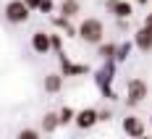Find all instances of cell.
Instances as JSON below:
<instances>
[{
    "label": "cell",
    "instance_id": "cell-1",
    "mask_svg": "<svg viewBox=\"0 0 152 139\" xmlns=\"http://www.w3.org/2000/svg\"><path fill=\"white\" fill-rule=\"evenodd\" d=\"M76 34H79L81 42H87V45H100V42L105 40V26H102L100 18H84V21L79 24Z\"/></svg>",
    "mask_w": 152,
    "mask_h": 139
},
{
    "label": "cell",
    "instance_id": "cell-2",
    "mask_svg": "<svg viewBox=\"0 0 152 139\" xmlns=\"http://www.w3.org/2000/svg\"><path fill=\"white\" fill-rule=\"evenodd\" d=\"M113 71H115V61H105V66L94 74V84H97V89L102 92L105 100H115L118 97L113 92Z\"/></svg>",
    "mask_w": 152,
    "mask_h": 139
},
{
    "label": "cell",
    "instance_id": "cell-3",
    "mask_svg": "<svg viewBox=\"0 0 152 139\" xmlns=\"http://www.w3.org/2000/svg\"><path fill=\"white\" fill-rule=\"evenodd\" d=\"M150 94V87H147V81L144 79H129V84H126V105L129 108H137L144 102V97Z\"/></svg>",
    "mask_w": 152,
    "mask_h": 139
},
{
    "label": "cell",
    "instance_id": "cell-4",
    "mask_svg": "<svg viewBox=\"0 0 152 139\" xmlns=\"http://www.w3.org/2000/svg\"><path fill=\"white\" fill-rule=\"evenodd\" d=\"M29 13L31 11L21 3V0H8L5 8H3V16H5L8 24H26V21H29Z\"/></svg>",
    "mask_w": 152,
    "mask_h": 139
},
{
    "label": "cell",
    "instance_id": "cell-5",
    "mask_svg": "<svg viewBox=\"0 0 152 139\" xmlns=\"http://www.w3.org/2000/svg\"><path fill=\"white\" fill-rule=\"evenodd\" d=\"M74 124L81 129V131H89V129H94V126L100 124V110L94 108H84V110H76V118Z\"/></svg>",
    "mask_w": 152,
    "mask_h": 139
},
{
    "label": "cell",
    "instance_id": "cell-6",
    "mask_svg": "<svg viewBox=\"0 0 152 139\" xmlns=\"http://www.w3.org/2000/svg\"><path fill=\"white\" fill-rule=\"evenodd\" d=\"M121 129H123V134H126L129 139H139V137H144V134H147L144 121L137 118V116H126V118L121 121Z\"/></svg>",
    "mask_w": 152,
    "mask_h": 139
},
{
    "label": "cell",
    "instance_id": "cell-7",
    "mask_svg": "<svg viewBox=\"0 0 152 139\" xmlns=\"http://www.w3.org/2000/svg\"><path fill=\"white\" fill-rule=\"evenodd\" d=\"M105 8H107V13H113L115 18H121V21H126V18L134 16V5L129 0H105Z\"/></svg>",
    "mask_w": 152,
    "mask_h": 139
},
{
    "label": "cell",
    "instance_id": "cell-8",
    "mask_svg": "<svg viewBox=\"0 0 152 139\" xmlns=\"http://www.w3.org/2000/svg\"><path fill=\"white\" fill-rule=\"evenodd\" d=\"M31 50H34L37 55H50V53H53L50 34H47V31H34V34H31Z\"/></svg>",
    "mask_w": 152,
    "mask_h": 139
},
{
    "label": "cell",
    "instance_id": "cell-9",
    "mask_svg": "<svg viewBox=\"0 0 152 139\" xmlns=\"http://www.w3.org/2000/svg\"><path fill=\"white\" fill-rule=\"evenodd\" d=\"M84 74H87L84 63H74L71 58H66L61 53V76H84Z\"/></svg>",
    "mask_w": 152,
    "mask_h": 139
},
{
    "label": "cell",
    "instance_id": "cell-10",
    "mask_svg": "<svg viewBox=\"0 0 152 139\" xmlns=\"http://www.w3.org/2000/svg\"><path fill=\"white\" fill-rule=\"evenodd\" d=\"M134 47L142 50V53H150L152 50V29L150 26H139L134 31Z\"/></svg>",
    "mask_w": 152,
    "mask_h": 139
},
{
    "label": "cell",
    "instance_id": "cell-11",
    "mask_svg": "<svg viewBox=\"0 0 152 139\" xmlns=\"http://www.w3.org/2000/svg\"><path fill=\"white\" fill-rule=\"evenodd\" d=\"M42 87H45L47 94H58L63 89V76H61V74H47L45 81H42Z\"/></svg>",
    "mask_w": 152,
    "mask_h": 139
},
{
    "label": "cell",
    "instance_id": "cell-12",
    "mask_svg": "<svg viewBox=\"0 0 152 139\" xmlns=\"http://www.w3.org/2000/svg\"><path fill=\"white\" fill-rule=\"evenodd\" d=\"M115 50H118L115 42H100V45H97V55H100L102 61H115Z\"/></svg>",
    "mask_w": 152,
    "mask_h": 139
},
{
    "label": "cell",
    "instance_id": "cell-13",
    "mask_svg": "<svg viewBox=\"0 0 152 139\" xmlns=\"http://www.w3.org/2000/svg\"><path fill=\"white\" fill-rule=\"evenodd\" d=\"M76 13H81V3H79V0H63L61 3V16L74 18Z\"/></svg>",
    "mask_w": 152,
    "mask_h": 139
},
{
    "label": "cell",
    "instance_id": "cell-14",
    "mask_svg": "<svg viewBox=\"0 0 152 139\" xmlns=\"http://www.w3.org/2000/svg\"><path fill=\"white\" fill-rule=\"evenodd\" d=\"M58 126H61V121H58V113H45V116H42V131H45V134L58 131Z\"/></svg>",
    "mask_w": 152,
    "mask_h": 139
},
{
    "label": "cell",
    "instance_id": "cell-15",
    "mask_svg": "<svg viewBox=\"0 0 152 139\" xmlns=\"http://www.w3.org/2000/svg\"><path fill=\"white\" fill-rule=\"evenodd\" d=\"M131 50H134V42H121L118 50H115V63H123L129 55H131Z\"/></svg>",
    "mask_w": 152,
    "mask_h": 139
},
{
    "label": "cell",
    "instance_id": "cell-16",
    "mask_svg": "<svg viewBox=\"0 0 152 139\" xmlns=\"http://www.w3.org/2000/svg\"><path fill=\"white\" fill-rule=\"evenodd\" d=\"M74 118H76V110L74 108H61L58 110V121H61V126H68V124H74Z\"/></svg>",
    "mask_w": 152,
    "mask_h": 139
},
{
    "label": "cell",
    "instance_id": "cell-17",
    "mask_svg": "<svg viewBox=\"0 0 152 139\" xmlns=\"http://www.w3.org/2000/svg\"><path fill=\"white\" fill-rule=\"evenodd\" d=\"M53 21H55V26H58V29L66 31V37H76V29L68 24V18H66V16H55Z\"/></svg>",
    "mask_w": 152,
    "mask_h": 139
},
{
    "label": "cell",
    "instance_id": "cell-18",
    "mask_svg": "<svg viewBox=\"0 0 152 139\" xmlns=\"http://www.w3.org/2000/svg\"><path fill=\"white\" fill-rule=\"evenodd\" d=\"M16 139H42V137H39V131H37V129H21Z\"/></svg>",
    "mask_w": 152,
    "mask_h": 139
},
{
    "label": "cell",
    "instance_id": "cell-19",
    "mask_svg": "<svg viewBox=\"0 0 152 139\" xmlns=\"http://www.w3.org/2000/svg\"><path fill=\"white\" fill-rule=\"evenodd\" d=\"M50 45H53V53H61L63 50V37L61 34H50Z\"/></svg>",
    "mask_w": 152,
    "mask_h": 139
},
{
    "label": "cell",
    "instance_id": "cell-20",
    "mask_svg": "<svg viewBox=\"0 0 152 139\" xmlns=\"http://www.w3.org/2000/svg\"><path fill=\"white\" fill-rule=\"evenodd\" d=\"M37 11H42V13H53V11H55V3H53V0H39Z\"/></svg>",
    "mask_w": 152,
    "mask_h": 139
},
{
    "label": "cell",
    "instance_id": "cell-21",
    "mask_svg": "<svg viewBox=\"0 0 152 139\" xmlns=\"http://www.w3.org/2000/svg\"><path fill=\"white\" fill-rule=\"evenodd\" d=\"M21 3H24L29 11H37V5H39V0H21Z\"/></svg>",
    "mask_w": 152,
    "mask_h": 139
},
{
    "label": "cell",
    "instance_id": "cell-22",
    "mask_svg": "<svg viewBox=\"0 0 152 139\" xmlns=\"http://www.w3.org/2000/svg\"><path fill=\"white\" fill-rule=\"evenodd\" d=\"M110 118H113L110 110H100V124H102V121H110Z\"/></svg>",
    "mask_w": 152,
    "mask_h": 139
},
{
    "label": "cell",
    "instance_id": "cell-23",
    "mask_svg": "<svg viewBox=\"0 0 152 139\" xmlns=\"http://www.w3.org/2000/svg\"><path fill=\"white\" fill-rule=\"evenodd\" d=\"M144 26H150V29H152V13L144 16Z\"/></svg>",
    "mask_w": 152,
    "mask_h": 139
},
{
    "label": "cell",
    "instance_id": "cell-24",
    "mask_svg": "<svg viewBox=\"0 0 152 139\" xmlns=\"http://www.w3.org/2000/svg\"><path fill=\"white\" fill-rule=\"evenodd\" d=\"M134 3H137V5H147L150 0H134Z\"/></svg>",
    "mask_w": 152,
    "mask_h": 139
},
{
    "label": "cell",
    "instance_id": "cell-25",
    "mask_svg": "<svg viewBox=\"0 0 152 139\" xmlns=\"http://www.w3.org/2000/svg\"><path fill=\"white\" fill-rule=\"evenodd\" d=\"M139 139H152V137H147V134H144V137H139Z\"/></svg>",
    "mask_w": 152,
    "mask_h": 139
},
{
    "label": "cell",
    "instance_id": "cell-26",
    "mask_svg": "<svg viewBox=\"0 0 152 139\" xmlns=\"http://www.w3.org/2000/svg\"><path fill=\"white\" fill-rule=\"evenodd\" d=\"M150 129H152V116H150Z\"/></svg>",
    "mask_w": 152,
    "mask_h": 139
},
{
    "label": "cell",
    "instance_id": "cell-27",
    "mask_svg": "<svg viewBox=\"0 0 152 139\" xmlns=\"http://www.w3.org/2000/svg\"><path fill=\"white\" fill-rule=\"evenodd\" d=\"M150 13H152V11H150Z\"/></svg>",
    "mask_w": 152,
    "mask_h": 139
}]
</instances>
